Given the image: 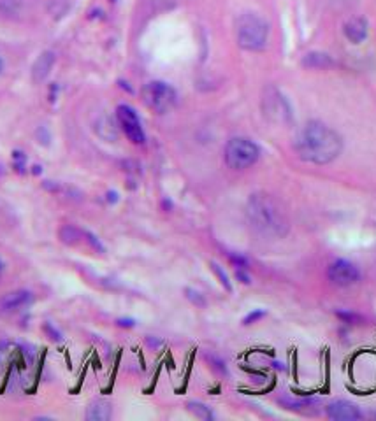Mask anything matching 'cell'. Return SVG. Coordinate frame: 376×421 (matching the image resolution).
<instances>
[{"label":"cell","instance_id":"8","mask_svg":"<svg viewBox=\"0 0 376 421\" xmlns=\"http://www.w3.org/2000/svg\"><path fill=\"white\" fill-rule=\"evenodd\" d=\"M264 111H266V114L273 122L278 123L289 122L292 118V111H290L289 102L285 100V97H281L278 93V90H271V95H267L264 99Z\"/></svg>","mask_w":376,"mask_h":421},{"label":"cell","instance_id":"26","mask_svg":"<svg viewBox=\"0 0 376 421\" xmlns=\"http://www.w3.org/2000/svg\"><path fill=\"white\" fill-rule=\"evenodd\" d=\"M116 325L122 326V328H132V326H136V321L132 318H120Z\"/></svg>","mask_w":376,"mask_h":421},{"label":"cell","instance_id":"22","mask_svg":"<svg viewBox=\"0 0 376 421\" xmlns=\"http://www.w3.org/2000/svg\"><path fill=\"white\" fill-rule=\"evenodd\" d=\"M266 315H267V312H266V311H262V309H255V311H251L250 315L244 316L243 325H251V323L258 321V319H262Z\"/></svg>","mask_w":376,"mask_h":421},{"label":"cell","instance_id":"21","mask_svg":"<svg viewBox=\"0 0 376 421\" xmlns=\"http://www.w3.org/2000/svg\"><path fill=\"white\" fill-rule=\"evenodd\" d=\"M83 237H84V241H87L88 244H90L91 247H93V250L96 251H100V253H104V246H102V243H100L99 239H97L96 236H93V234H91V232H83Z\"/></svg>","mask_w":376,"mask_h":421},{"label":"cell","instance_id":"19","mask_svg":"<svg viewBox=\"0 0 376 421\" xmlns=\"http://www.w3.org/2000/svg\"><path fill=\"white\" fill-rule=\"evenodd\" d=\"M185 293H186V299L190 300L192 303H195V306H199V308H204L206 300L201 293L195 292V290H192V288H186Z\"/></svg>","mask_w":376,"mask_h":421},{"label":"cell","instance_id":"10","mask_svg":"<svg viewBox=\"0 0 376 421\" xmlns=\"http://www.w3.org/2000/svg\"><path fill=\"white\" fill-rule=\"evenodd\" d=\"M327 416L336 421H357L362 420V413L357 406L346 400H334L327 407Z\"/></svg>","mask_w":376,"mask_h":421},{"label":"cell","instance_id":"17","mask_svg":"<svg viewBox=\"0 0 376 421\" xmlns=\"http://www.w3.org/2000/svg\"><path fill=\"white\" fill-rule=\"evenodd\" d=\"M211 269H213V272L217 274V277H218V279H220V283H222V285H224V288L227 290V292H232L231 281H229V276H227V274H225V270L222 269V267L218 265V263H215V262H211Z\"/></svg>","mask_w":376,"mask_h":421},{"label":"cell","instance_id":"14","mask_svg":"<svg viewBox=\"0 0 376 421\" xmlns=\"http://www.w3.org/2000/svg\"><path fill=\"white\" fill-rule=\"evenodd\" d=\"M58 237H60L62 243L67 244V246H76L81 241V237H83V232L74 227V225H64V227L58 230Z\"/></svg>","mask_w":376,"mask_h":421},{"label":"cell","instance_id":"9","mask_svg":"<svg viewBox=\"0 0 376 421\" xmlns=\"http://www.w3.org/2000/svg\"><path fill=\"white\" fill-rule=\"evenodd\" d=\"M34 302V293L28 290H15V292L6 293L0 299V311L4 312H15L23 308H28Z\"/></svg>","mask_w":376,"mask_h":421},{"label":"cell","instance_id":"16","mask_svg":"<svg viewBox=\"0 0 376 421\" xmlns=\"http://www.w3.org/2000/svg\"><path fill=\"white\" fill-rule=\"evenodd\" d=\"M186 409L190 411L192 414H194V416H197V418H201V420H204V421H211L213 420V413H211V409H209L208 406H204V404H201V402H188L186 404Z\"/></svg>","mask_w":376,"mask_h":421},{"label":"cell","instance_id":"20","mask_svg":"<svg viewBox=\"0 0 376 421\" xmlns=\"http://www.w3.org/2000/svg\"><path fill=\"white\" fill-rule=\"evenodd\" d=\"M42 330H44V334L48 335L50 341H53V342L62 341V334L57 330V328H55L53 325H51V323H44V325H42Z\"/></svg>","mask_w":376,"mask_h":421},{"label":"cell","instance_id":"1","mask_svg":"<svg viewBox=\"0 0 376 421\" xmlns=\"http://www.w3.org/2000/svg\"><path fill=\"white\" fill-rule=\"evenodd\" d=\"M296 151L304 162L327 165L341 155L343 140L338 132L325 123L310 122L297 133Z\"/></svg>","mask_w":376,"mask_h":421},{"label":"cell","instance_id":"28","mask_svg":"<svg viewBox=\"0 0 376 421\" xmlns=\"http://www.w3.org/2000/svg\"><path fill=\"white\" fill-rule=\"evenodd\" d=\"M109 202H116V194H109Z\"/></svg>","mask_w":376,"mask_h":421},{"label":"cell","instance_id":"6","mask_svg":"<svg viewBox=\"0 0 376 421\" xmlns=\"http://www.w3.org/2000/svg\"><path fill=\"white\" fill-rule=\"evenodd\" d=\"M116 120H118L120 129L123 130V133H125L130 142H134V144H145V130H143L139 116H137L132 107L125 106V104L116 107Z\"/></svg>","mask_w":376,"mask_h":421},{"label":"cell","instance_id":"12","mask_svg":"<svg viewBox=\"0 0 376 421\" xmlns=\"http://www.w3.org/2000/svg\"><path fill=\"white\" fill-rule=\"evenodd\" d=\"M55 53L53 51H44L37 57V60L32 65V81L34 83H42V81L48 77V74L51 73V68L55 65Z\"/></svg>","mask_w":376,"mask_h":421},{"label":"cell","instance_id":"27","mask_svg":"<svg viewBox=\"0 0 376 421\" xmlns=\"http://www.w3.org/2000/svg\"><path fill=\"white\" fill-rule=\"evenodd\" d=\"M148 344H150V346H160V344H162V341H156V339H155V341H153V339L150 337V339H148Z\"/></svg>","mask_w":376,"mask_h":421},{"label":"cell","instance_id":"5","mask_svg":"<svg viewBox=\"0 0 376 421\" xmlns=\"http://www.w3.org/2000/svg\"><path fill=\"white\" fill-rule=\"evenodd\" d=\"M141 97H143V102L146 104V107L156 114L169 113V111L174 109L176 102H178L174 88L169 86L163 81H150V83H146L141 90Z\"/></svg>","mask_w":376,"mask_h":421},{"label":"cell","instance_id":"24","mask_svg":"<svg viewBox=\"0 0 376 421\" xmlns=\"http://www.w3.org/2000/svg\"><path fill=\"white\" fill-rule=\"evenodd\" d=\"M208 360L211 362V364H213V367L217 368L218 372H222V374H227V368H225L224 362L218 360V358H215V357H208Z\"/></svg>","mask_w":376,"mask_h":421},{"label":"cell","instance_id":"30","mask_svg":"<svg viewBox=\"0 0 376 421\" xmlns=\"http://www.w3.org/2000/svg\"><path fill=\"white\" fill-rule=\"evenodd\" d=\"M4 174V167H2V165H0V176Z\"/></svg>","mask_w":376,"mask_h":421},{"label":"cell","instance_id":"7","mask_svg":"<svg viewBox=\"0 0 376 421\" xmlns=\"http://www.w3.org/2000/svg\"><path fill=\"white\" fill-rule=\"evenodd\" d=\"M327 277H329L332 285L346 288V286L355 285V283L361 279V272H359V269L352 262H348V260L345 259H339L329 265V269H327Z\"/></svg>","mask_w":376,"mask_h":421},{"label":"cell","instance_id":"23","mask_svg":"<svg viewBox=\"0 0 376 421\" xmlns=\"http://www.w3.org/2000/svg\"><path fill=\"white\" fill-rule=\"evenodd\" d=\"M336 316H338L339 319H343L345 323H357L359 319H361V316L354 315V312H348V311H338L336 312Z\"/></svg>","mask_w":376,"mask_h":421},{"label":"cell","instance_id":"4","mask_svg":"<svg viewBox=\"0 0 376 421\" xmlns=\"http://www.w3.org/2000/svg\"><path fill=\"white\" fill-rule=\"evenodd\" d=\"M258 156H260L258 146L247 137H234L225 146V163L234 171H244L251 167Z\"/></svg>","mask_w":376,"mask_h":421},{"label":"cell","instance_id":"31","mask_svg":"<svg viewBox=\"0 0 376 421\" xmlns=\"http://www.w3.org/2000/svg\"><path fill=\"white\" fill-rule=\"evenodd\" d=\"M2 68H4V64H2V60H0V73H2Z\"/></svg>","mask_w":376,"mask_h":421},{"label":"cell","instance_id":"18","mask_svg":"<svg viewBox=\"0 0 376 421\" xmlns=\"http://www.w3.org/2000/svg\"><path fill=\"white\" fill-rule=\"evenodd\" d=\"M229 260H231V263L234 267H238V269H243V270H248V267H250V262H248L244 256H241V254H236V253H229Z\"/></svg>","mask_w":376,"mask_h":421},{"label":"cell","instance_id":"15","mask_svg":"<svg viewBox=\"0 0 376 421\" xmlns=\"http://www.w3.org/2000/svg\"><path fill=\"white\" fill-rule=\"evenodd\" d=\"M303 64L306 65V67H312V68H316V67L325 68V67H329L332 62H331V58L323 53H310L308 57L304 58Z\"/></svg>","mask_w":376,"mask_h":421},{"label":"cell","instance_id":"13","mask_svg":"<svg viewBox=\"0 0 376 421\" xmlns=\"http://www.w3.org/2000/svg\"><path fill=\"white\" fill-rule=\"evenodd\" d=\"M113 414V407L107 400H96L91 402L90 407L87 411V420L88 421H107Z\"/></svg>","mask_w":376,"mask_h":421},{"label":"cell","instance_id":"11","mask_svg":"<svg viewBox=\"0 0 376 421\" xmlns=\"http://www.w3.org/2000/svg\"><path fill=\"white\" fill-rule=\"evenodd\" d=\"M368 30H369L368 19L362 18V16H354V18H350L348 21L345 23V28H343L345 37L348 39L352 44H361L362 41H366V37H368Z\"/></svg>","mask_w":376,"mask_h":421},{"label":"cell","instance_id":"2","mask_svg":"<svg viewBox=\"0 0 376 421\" xmlns=\"http://www.w3.org/2000/svg\"><path fill=\"white\" fill-rule=\"evenodd\" d=\"M247 216L251 228L260 236L283 237L289 232L285 214L281 213L276 202L266 194L251 195L247 205Z\"/></svg>","mask_w":376,"mask_h":421},{"label":"cell","instance_id":"3","mask_svg":"<svg viewBox=\"0 0 376 421\" xmlns=\"http://www.w3.org/2000/svg\"><path fill=\"white\" fill-rule=\"evenodd\" d=\"M269 25L253 12L241 15L236 19V41L247 51H260L266 48Z\"/></svg>","mask_w":376,"mask_h":421},{"label":"cell","instance_id":"29","mask_svg":"<svg viewBox=\"0 0 376 421\" xmlns=\"http://www.w3.org/2000/svg\"><path fill=\"white\" fill-rule=\"evenodd\" d=\"M2 270H4V263H2V260H0V274H2Z\"/></svg>","mask_w":376,"mask_h":421},{"label":"cell","instance_id":"25","mask_svg":"<svg viewBox=\"0 0 376 421\" xmlns=\"http://www.w3.org/2000/svg\"><path fill=\"white\" fill-rule=\"evenodd\" d=\"M236 277L241 281V283H243V285H250V283H251L250 276H248L247 270H243V269L236 270Z\"/></svg>","mask_w":376,"mask_h":421}]
</instances>
